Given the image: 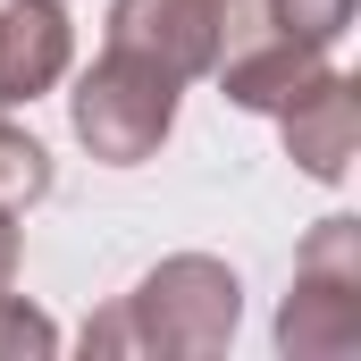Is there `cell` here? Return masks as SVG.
<instances>
[{"instance_id":"obj_2","label":"cell","mask_w":361,"mask_h":361,"mask_svg":"<svg viewBox=\"0 0 361 361\" xmlns=\"http://www.w3.org/2000/svg\"><path fill=\"white\" fill-rule=\"evenodd\" d=\"M286 361H345L361 353V219H319L294 252V294L277 302Z\"/></svg>"},{"instance_id":"obj_9","label":"cell","mask_w":361,"mask_h":361,"mask_svg":"<svg viewBox=\"0 0 361 361\" xmlns=\"http://www.w3.org/2000/svg\"><path fill=\"white\" fill-rule=\"evenodd\" d=\"M261 8H269V25H277V34H294V42H319V51H328V42L353 25V0H261Z\"/></svg>"},{"instance_id":"obj_5","label":"cell","mask_w":361,"mask_h":361,"mask_svg":"<svg viewBox=\"0 0 361 361\" xmlns=\"http://www.w3.org/2000/svg\"><path fill=\"white\" fill-rule=\"evenodd\" d=\"M277 135H286V160H294L302 177L336 185L345 169H353V143H361V92H353V76L319 68L311 85L277 109Z\"/></svg>"},{"instance_id":"obj_11","label":"cell","mask_w":361,"mask_h":361,"mask_svg":"<svg viewBox=\"0 0 361 361\" xmlns=\"http://www.w3.org/2000/svg\"><path fill=\"white\" fill-rule=\"evenodd\" d=\"M8 286H17V219L0 210V294H8Z\"/></svg>"},{"instance_id":"obj_7","label":"cell","mask_w":361,"mask_h":361,"mask_svg":"<svg viewBox=\"0 0 361 361\" xmlns=\"http://www.w3.org/2000/svg\"><path fill=\"white\" fill-rule=\"evenodd\" d=\"M319 68H328V51H319V42H294V34L261 25V34H252L244 51H227L210 76H219V92H227L235 109H261V118H277V109L311 85Z\"/></svg>"},{"instance_id":"obj_10","label":"cell","mask_w":361,"mask_h":361,"mask_svg":"<svg viewBox=\"0 0 361 361\" xmlns=\"http://www.w3.org/2000/svg\"><path fill=\"white\" fill-rule=\"evenodd\" d=\"M51 353H59V328L25 294H0V361H51Z\"/></svg>"},{"instance_id":"obj_1","label":"cell","mask_w":361,"mask_h":361,"mask_svg":"<svg viewBox=\"0 0 361 361\" xmlns=\"http://www.w3.org/2000/svg\"><path fill=\"white\" fill-rule=\"evenodd\" d=\"M244 319V286L227 261L210 252H177L143 277L118 311H101L85 328V353H160V361H202V353H227Z\"/></svg>"},{"instance_id":"obj_8","label":"cell","mask_w":361,"mask_h":361,"mask_svg":"<svg viewBox=\"0 0 361 361\" xmlns=\"http://www.w3.org/2000/svg\"><path fill=\"white\" fill-rule=\"evenodd\" d=\"M42 193H51V152H42L25 126L0 118V210L17 219V210H34Z\"/></svg>"},{"instance_id":"obj_6","label":"cell","mask_w":361,"mask_h":361,"mask_svg":"<svg viewBox=\"0 0 361 361\" xmlns=\"http://www.w3.org/2000/svg\"><path fill=\"white\" fill-rule=\"evenodd\" d=\"M76 59V34H68V8L59 0H0V101H42V92L68 76Z\"/></svg>"},{"instance_id":"obj_3","label":"cell","mask_w":361,"mask_h":361,"mask_svg":"<svg viewBox=\"0 0 361 361\" xmlns=\"http://www.w3.org/2000/svg\"><path fill=\"white\" fill-rule=\"evenodd\" d=\"M68 118H76V143H85L92 160L135 169V160H152V152L169 143V126H177V76L109 42L85 76H76Z\"/></svg>"},{"instance_id":"obj_4","label":"cell","mask_w":361,"mask_h":361,"mask_svg":"<svg viewBox=\"0 0 361 361\" xmlns=\"http://www.w3.org/2000/svg\"><path fill=\"white\" fill-rule=\"evenodd\" d=\"M269 25L261 0H109V42L169 68V76H210L227 51H244Z\"/></svg>"}]
</instances>
